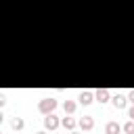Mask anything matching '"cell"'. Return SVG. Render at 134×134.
I'll list each match as a JSON object with an SVG mask.
<instances>
[{"mask_svg": "<svg viewBox=\"0 0 134 134\" xmlns=\"http://www.w3.org/2000/svg\"><path fill=\"white\" fill-rule=\"evenodd\" d=\"M54 105H57V103H54L52 98H46V100H42V105H40V109H42L44 113H48V111H52V109H54Z\"/></svg>", "mask_w": 134, "mask_h": 134, "instance_id": "6da1fadb", "label": "cell"}, {"mask_svg": "<svg viewBox=\"0 0 134 134\" xmlns=\"http://www.w3.org/2000/svg\"><path fill=\"white\" fill-rule=\"evenodd\" d=\"M117 132H119V126H117L115 121L107 124V134H117Z\"/></svg>", "mask_w": 134, "mask_h": 134, "instance_id": "7a4b0ae2", "label": "cell"}, {"mask_svg": "<svg viewBox=\"0 0 134 134\" xmlns=\"http://www.w3.org/2000/svg\"><path fill=\"white\" fill-rule=\"evenodd\" d=\"M46 128H57V117L54 115H48L46 117Z\"/></svg>", "mask_w": 134, "mask_h": 134, "instance_id": "3957f363", "label": "cell"}, {"mask_svg": "<svg viewBox=\"0 0 134 134\" xmlns=\"http://www.w3.org/2000/svg\"><path fill=\"white\" fill-rule=\"evenodd\" d=\"M90 98H92V94H90V92H82V94H80V100H82L84 105H88V103H90Z\"/></svg>", "mask_w": 134, "mask_h": 134, "instance_id": "277c9868", "label": "cell"}, {"mask_svg": "<svg viewBox=\"0 0 134 134\" xmlns=\"http://www.w3.org/2000/svg\"><path fill=\"white\" fill-rule=\"evenodd\" d=\"M80 124H82V128H86V130H88V128H92V119H90V117H84Z\"/></svg>", "mask_w": 134, "mask_h": 134, "instance_id": "5b68a950", "label": "cell"}, {"mask_svg": "<svg viewBox=\"0 0 134 134\" xmlns=\"http://www.w3.org/2000/svg\"><path fill=\"white\" fill-rule=\"evenodd\" d=\"M113 103H115V107H124V103H126V100H124V96H115V98H113Z\"/></svg>", "mask_w": 134, "mask_h": 134, "instance_id": "8992f818", "label": "cell"}, {"mask_svg": "<svg viewBox=\"0 0 134 134\" xmlns=\"http://www.w3.org/2000/svg\"><path fill=\"white\" fill-rule=\"evenodd\" d=\"M96 96H98V100H100V103H103V100H105V98H107V96H109V94H107V90H100V92H98V94H96Z\"/></svg>", "mask_w": 134, "mask_h": 134, "instance_id": "52a82bcc", "label": "cell"}, {"mask_svg": "<svg viewBox=\"0 0 134 134\" xmlns=\"http://www.w3.org/2000/svg\"><path fill=\"white\" fill-rule=\"evenodd\" d=\"M126 132H128V134H134V124H132V121L126 124Z\"/></svg>", "mask_w": 134, "mask_h": 134, "instance_id": "ba28073f", "label": "cell"}, {"mask_svg": "<svg viewBox=\"0 0 134 134\" xmlns=\"http://www.w3.org/2000/svg\"><path fill=\"white\" fill-rule=\"evenodd\" d=\"M67 128H73V119H69V117H65V121H63Z\"/></svg>", "mask_w": 134, "mask_h": 134, "instance_id": "9c48e42d", "label": "cell"}, {"mask_svg": "<svg viewBox=\"0 0 134 134\" xmlns=\"http://www.w3.org/2000/svg\"><path fill=\"white\" fill-rule=\"evenodd\" d=\"M65 109H67V111H73L75 105H73V103H65Z\"/></svg>", "mask_w": 134, "mask_h": 134, "instance_id": "30bf717a", "label": "cell"}, {"mask_svg": "<svg viewBox=\"0 0 134 134\" xmlns=\"http://www.w3.org/2000/svg\"><path fill=\"white\" fill-rule=\"evenodd\" d=\"M21 126H23L21 119H15V121H13V128H21Z\"/></svg>", "mask_w": 134, "mask_h": 134, "instance_id": "8fae6325", "label": "cell"}, {"mask_svg": "<svg viewBox=\"0 0 134 134\" xmlns=\"http://www.w3.org/2000/svg\"><path fill=\"white\" fill-rule=\"evenodd\" d=\"M130 98H132V100H134V92H132V94H130Z\"/></svg>", "mask_w": 134, "mask_h": 134, "instance_id": "7c38bea8", "label": "cell"}, {"mask_svg": "<svg viewBox=\"0 0 134 134\" xmlns=\"http://www.w3.org/2000/svg\"><path fill=\"white\" fill-rule=\"evenodd\" d=\"M130 115H132V117H134V109H132V111H130Z\"/></svg>", "mask_w": 134, "mask_h": 134, "instance_id": "4fadbf2b", "label": "cell"}]
</instances>
